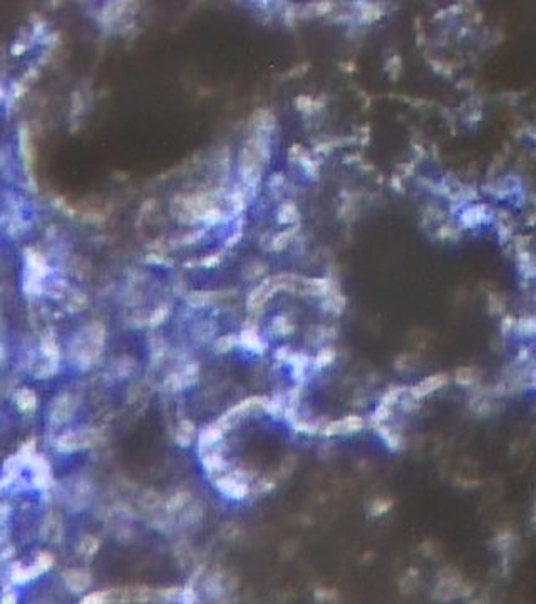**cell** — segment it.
Segmentation results:
<instances>
[{
  "instance_id": "10",
  "label": "cell",
  "mask_w": 536,
  "mask_h": 604,
  "mask_svg": "<svg viewBox=\"0 0 536 604\" xmlns=\"http://www.w3.org/2000/svg\"><path fill=\"white\" fill-rule=\"evenodd\" d=\"M238 342L247 348L248 351L257 354H263L265 349H267V344L263 342V339L260 337V334L255 329H243L238 337Z\"/></svg>"
},
{
  "instance_id": "45",
  "label": "cell",
  "mask_w": 536,
  "mask_h": 604,
  "mask_svg": "<svg viewBox=\"0 0 536 604\" xmlns=\"http://www.w3.org/2000/svg\"><path fill=\"white\" fill-rule=\"evenodd\" d=\"M315 597L318 601H335L337 599V591H334V589H317L315 591Z\"/></svg>"
},
{
  "instance_id": "27",
  "label": "cell",
  "mask_w": 536,
  "mask_h": 604,
  "mask_svg": "<svg viewBox=\"0 0 536 604\" xmlns=\"http://www.w3.org/2000/svg\"><path fill=\"white\" fill-rule=\"evenodd\" d=\"M290 423H292L295 432L303 433V435H315V433H320V428H322L315 421H303V420H298V418H295V420Z\"/></svg>"
},
{
  "instance_id": "29",
  "label": "cell",
  "mask_w": 536,
  "mask_h": 604,
  "mask_svg": "<svg viewBox=\"0 0 536 604\" xmlns=\"http://www.w3.org/2000/svg\"><path fill=\"white\" fill-rule=\"evenodd\" d=\"M407 391V389H405L404 386H394V388H390L389 391H385V394L382 396V399H380V403H382V405H385V406H390L392 408L395 403L399 401L400 398H402V394Z\"/></svg>"
},
{
  "instance_id": "48",
  "label": "cell",
  "mask_w": 536,
  "mask_h": 604,
  "mask_svg": "<svg viewBox=\"0 0 536 604\" xmlns=\"http://www.w3.org/2000/svg\"><path fill=\"white\" fill-rule=\"evenodd\" d=\"M313 9H315V14H317V16H324V14H327V12H330L332 11V6L334 4L332 2H317V4H313Z\"/></svg>"
},
{
  "instance_id": "38",
  "label": "cell",
  "mask_w": 536,
  "mask_h": 604,
  "mask_svg": "<svg viewBox=\"0 0 536 604\" xmlns=\"http://www.w3.org/2000/svg\"><path fill=\"white\" fill-rule=\"evenodd\" d=\"M295 106L297 109L303 113H308V111H313V109H318L320 104H315V101L310 96H298L295 99Z\"/></svg>"
},
{
  "instance_id": "30",
  "label": "cell",
  "mask_w": 536,
  "mask_h": 604,
  "mask_svg": "<svg viewBox=\"0 0 536 604\" xmlns=\"http://www.w3.org/2000/svg\"><path fill=\"white\" fill-rule=\"evenodd\" d=\"M335 359V351L332 348H322L318 354L315 356V366L317 368H327L334 363Z\"/></svg>"
},
{
  "instance_id": "46",
  "label": "cell",
  "mask_w": 536,
  "mask_h": 604,
  "mask_svg": "<svg viewBox=\"0 0 536 604\" xmlns=\"http://www.w3.org/2000/svg\"><path fill=\"white\" fill-rule=\"evenodd\" d=\"M399 69H400V61L397 56H394L392 59H389L387 62V71H390L394 79H397V74H399Z\"/></svg>"
},
{
  "instance_id": "6",
  "label": "cell",
  "mask_w": 536,
  "mask_h": 604,
  "mask_svg": "<svg viewBox=\"0 0 536 604\" xmlns=\"http://www.w3.org/2000/svg\"><path fill=\"white\" fill-rule=\"evenodd\" d=\"M92 445V437H89V433H66L62 435L61 438L57 440V447L61 448L62 452H74V450H79L82 447H89Z\"/></svg>"
},
{
  "instance_id": "13",
  "label": "cell",
  "mask_w": 536,
  "mask_h": 604,
  "mask_svg": "<svg viewBox=\"0 0 536 604\" xmlns=\"http://www.w3.org/2000/svg\"><path fill=\"white\" fill-rule=\"evenodd\" d=\"M322 307L325 312L329 314H334V316H340L345 309V297L344 294L339 291V289H332L327 296H325V301L322 302Z\"/></svg>"
},
{
  "instance_id": "20",
  "label": "cell",
  "mask_w": 536,
  "mask_h": 604,
  "mask_svg": "<svg viewBox=\"0 0 536 604\" xmlns=\"http://www.w3.org/2000/svg\"><path fill=\"white\" fill-rule=\"evenodd\" d=\"M478 378H479L478 371L469 366H461L456 369V373H454V379L459 386H471V384H474L478 381Z\"/></svg>"
},
{
  "instance_id": "12",
  "label": "cell",
  "mask_w": 536,
  "mask_h": 604,
  "mask_svg": "<svg viewBox=\"0 0 536 604\" xmlns=\"http://www.w3.org/2000/svg\"><path fill=\"white\" fill-rule=\"evenodd\" d=\"M222 437H223V430L218 426V423L206 426L201 433H199V438H198L199 450H201V452H208L209 448L215 447L220 440H222Z\"/></svg>"
},
{
  "instance_id": "43",
  "label": "cell",
  "mask_w": 536,
  "mask_h": 604,
  "mask_svg": "<svg viewBox=\"0 0 536 604\" xmlns=\"http://www.w3.org/2000/svg\"><path fill=\"white\" fill-rule=\"evenodd\" d=\"M230 203L233 205L235 212H242L243 208H245V205H247L243 193H240V192H233L232 195H230Z\"/></svg>"
},
{
  "instance_id": "1",
  "label": "cell",
  "mask_w": 536,
  "mask_h": 604,
  "mask_svg": "<svg viewBox=\"0 0 536 604\" xmlns=\"http://www.w3.org/2000/svg\"><path fill=\"white\" fill-rule=\"evenodd\" d=\"M215 485L230 500H243L248 495V485L235 475H223L215 480Z\"/></svg>"
},
{
  "instance_id": "16",
  "label": "cell",
  "mask_w": 536,
  "mask_h": 604,
  "mask_svg": "<svg viewBox=\"0 0 536 604\" xmlns=\"http://www.w3.org/2000/svg\"><path fill=\"white\" fill-rule=\"evenodd\" d=\"M72 413V403H71V398L67 394H64L56 401V406L52 410V421L56 423H62L64 420H67Z\"/></svg>"
},
{
  "instance_id": "31",
  "label": "cell",
  "mask_w": 536,
  "mask_h": 604,
  "mask_svg": "<svg viewBox=\"0 0 536 604\" xmlns=\"http://www.w3.org/2000/svg\"><path fill=\"white\" fill-rule=\"evenodd\" d=\"M518 261H519V266H521V271L526 277H534V264H533V257H531L529 252H519L518 255Z\"/></svg>"
},
{
  "instance_id": "41",
  "label": "cell",
  "mask_w": 536,
  "mask_h": 604,
  "mask_svg": "<svg viewBox=\"0 0 536 604\" xmlns=\"http://www.w3.org/2000/svg\"><path fill=\"white\" fill-rule=\"evenodd\" d=\"M273 329H275V331H277L278 334H282V336H285V334H290V332L293 331V326L288 322V319L285 317V316H280V317H277V319L273 321Z\"/></svg>"
},
{
  "instance_id": "49",
  "label": "cell",
  "mask_w": 536,
  "mask_h": 604,
  "mask_svg": "<svg viewBox=\"0 0 536 604\" xmlns=\"http://www.w3.org/2000/svg\"><path fill=\"white\" fill-rule=\"evenodd\" d=\"M514 324H516V319L513 316H504L503 324H501V327H503V334H508V331H511V329L514 327Z\"/></svg>"
},
{
  "instance_id": "35",
  "label": "cell",
  "mask_w": 536,
  "mask_h": 604,
  "mask_svg": "<svg viewBox=\"0 0 536 604\" xmlns=\"http://www.w3.org/2000/svg\"><path fill=\"white\" fill-rule=\"evenodd\" d=\"M534 329H536V321L533 316L521 317L518 321V331L523 334V336H533Z\"/></svg>"
},
{
  "instance_id": "33",
  "label": "cell",
  "mask_w": 536,
  "mask_h": 604,
  "mask_svg": "<svg viewBox=\"0 0 536 604\" xmlns=\"http://www.w3.org/2000/svg\"><path fill=\"white\" fill-rule=\"evenodd\" d=\"M392 415V408L390 406H385V405H382V403H380V405L375 408V411L372 413V416H370V420H372V423L374 425H382V423H385L389 420V416Z\"/></svg>"
},
{
  "instance_id": "40",
  "label": "cell",
  "mask_w": 536,
  "mask_h": 604,
  "mask_svg": "<svg viewBox=\"0 0 536 604\" xmlns=\"http://www.w3.org/2000/svg\"><path fill=\"white\" fill-rule=\"evenodd\" d=\"M380 16H382V11H380V7L374 6V4H367V7L362 9L364 22H374V21H377Z\"/></svg>"
},
{
  "instance_id": "3",
  "label": "cell",
  "mask_w": 536,
  "mask_h": 604,
  "mask_svg": "<svg viewBox=\"0 0 536 604\" xmlns=\"http://www.w3.org/2000/svg\"><path fill=\"white\" fill-rule=\"evenodd\" d=\"M448 381H449V376L446 373H438V374H433V376L424 378L422 381H419L415 386L410 388V398L422 399L425 396H429L431 393L438 391V389L446 386Z\"/></svg>"
},
{
  "instance_id": "51",
  "label": "cell",
  "mask_w": 536,
  "mask_h": 604,
  "mask_svg": "<svg viewBox=\"0 0 536 604\" xmlns=\"http://www.w3.org/2000/svg\"><path fill=\"white\" fill-rule=\"evenodd\" d=\"M106 594H108V592H96V594H91V596L84 597L82 602H102V601H104V596H106Z\"/></svg>"
},
{
  "instance_id": "8",
  "label": "cell",
  "mask_w": 536,
  "mask_h": 604,
  "mask_svg": "<svg viewBox=\"0 0 536 604\" xmlns=\"http://www.w3.org/2000/svg\"><path fill=\"white\" fill-rule=\"evenodd\" d=\"M302 289L305 294L312 296H322L325 297L334 289V282L330 277H313V279H303L302 277Z\"/></svg>"
},
{
  "instance_id": "14",
  "label": "cell",
  "mask_w": 536,
  "mask_h": 604,
  "mask_svg": "<svg viewBox=\"0 0 536 604\" xmlns=\"http://www.w3.org/2000/svg\"><path fill=\"white\" fill-rule=\"evenodd\" d=\"M375 430H377V433L380 435V438H382V440L385 442V445H387L392 452H400V450L404 448V438H402V435L395 433L390 426L384 425V423H382V425H375Z\"/></svg>"
},
{
  "instance_id": "28",
  "label": "cell",
  "mask_w": 536,
  "mask_h": 604,
  "mask_svg": "<svg viewBox=\"0 0 536 604\" xmlns=\"http://www.w3.org/2000/svg\"><path fill=\"white\" fill-rule=\"evenodd\" d=\"M295 232H297V228H290V230H285V232H282V233H278V235H275L273 242H272L273 250H275V252L285 250V248L288 247V243L292 242Z\"/></svg>"
},
{
  "instance_id": "25",
  "label": "cell",
  "mask_w": 536,
  "mask_h": 604,
  "mask_svg": "<svg viewBox=\"0 0 536 604\" xmlns=\"http://www.w3.org/2000/svg\"><path fill=\"white\" fill-rule=\"evenodd\" d=\"M17 406L21 408V411H24V413L32 411L34 408L37 406L36 394H34L31 389H22V391H19V394H17Z\"/></svg>"
},
{
  "instance_id": "15",
  "label": "cell",
  "mask_w": 536,
  "mask_h": 604,
  "mask_svg": "<svg viewBox=\"0 0 536 604\" xmlns=\"http://www.w3.org/2000/svg\"><path fill=\"white\" fill-rule=\"evenodd\" d=\"M486 218V207L484 205H476L471 208H466L461 215V222L464 227H476L479 225Z\"/></svg>"
},
{
  "instance_id": "34",
  "label": "cell",
  "mask_w": 536,
  "mask_h": 604,
  "mask_svg": "<svg viewBox=\"0 0 536 604\" xmlns=\"http://www.w3.org/2000/svg\"><path fill=\"white\" fill-rule=\"evenodd\" d=\"M237 342H238L237 336H232V334H230V336H223V337H220L217 342H215V351L220 353V354L228 353Z\"/></svg>"
},
{
  "instance_id": "4",
  "label": "cell",
  "mask_w": 536,
  "mask_h": 604,
  "mask_svg": "<svg viewBox=\"0 0 536 604\" xmlns=\"http://www.w3.org/2000/svg\"><path fill=\"white\" fill-rule=\"evenodd\" d=\"M29 465L32 467V482H34V487L37 488H47L51 485L52 482V473H51V467L49 463L46 462L44 457H39V455H32L29 458Z\"/></svg>"
},
{
  "instance_id": "36",
  "label": "cell",
  "mask_w": 536,
  "mask_h": 604,
  "mask_svg": "<svg viewBox=\"0 0 536 604\" xmlns=\"http://www.w3.org/2000/svg\"><path fill=\"white\" fill-rule=\"evenodd\" d=\"M42 353H44V356L49 359V361L57 363L59 348H57V344L54 342V339H46V341L42 342Z\"/></svg>"
},
{
  "instance_id": "7",
  "label": "cell",
  "mask_w": 536,
  "mask_h": 604,
  "mask_svg": "<svg viewBox=\"0 0 536 604\" xmlns=\"http://www.w3.org/2000/svg\"><path fill=\"white\" fill-rule=\"evenodd\" d=\"M198 379V364H189L179 373H174L168 378L166 386L171 389H181L193 384Z\"/></svg>"
},
{
  "instance_id": "42",
  "label": "cell",
  "mask_w": 536,
  "mask_h": 604,
  "mask_svg": "<svg viewBox=\"0 0 536 604\" xmlns=\"http://www.w3.org/2000/svg\"><path fill=\"white\" fill-rule=\"evenodd\" d=\"M52 564H54V559L51 554L42 552V554H39V557L36 561V569L39 572H46L49 567H52Z\"/></svg>"
},
{
  "instance_id": "54",
  "label": "cell",
  "mask_w": 536,
  "mask_h": 604,
  "mask_svg": "<svg viewBox=\"0 0 536 604\" xmlns=\"http://www.w3.org/2000/svg\"><path fill=\"white\" fill-rule=\"evenodd\" d=\"M242 240V233L240 232H237V233H233V237H230L228 240H227V247L230 248V247H233V245H237V243Z\"/></svg>"
},
{
  "instance_id": "5",
  "label": "cell",
  "mask_w": 536,
  "mask_h": 604,
  "mask_svg": "<svg viewBox=\"0 0 536 604\" xmlns=\"http://www.w3.org/2000/svg\"><path fill=\"white\" fill-rule=\"evenodd\" d=\"M275 292H277V287L273 286L272 279H267V281H263L257 289H253V291L250 292L247 307L250 311H258V309H262L265 306V302H267Z\"/></svg>"
},
{
  "instance_id": "52",
  "label": "cell",
  "mask_w": 536,
  "mask_h": 604,
  "mask_svg": "<svg viewBox=\"0 0 536 604\" xmlns=\"http://www.w3.org/2000/svg\"><path fill=\"white\" fill-rule=\"evenodd\" d=\"M453 235H456V230L453 227L446 225L444 228H441V230H439V237L441 238H448V237H453Z\"/></svg>"
},
{
  "instance_id": "11",
  "label": "cell",
  "mask_w": 536,
  "mask_h": 604,
  "mask_svg": "<svg viewBox=\"0 0 536 604\" xmlns=\"http://www.w3.org/2000/svg\"><path fill=\"white\" fill-rule=\"evenodd\" d=\"M64 579H66V584L67 587L71 589L72 592H82L89 584H91V576L84 571H77V569H71L64 574Z\"/></svg>"
},
{
  "instance_id": "53",
  "label": "cell",
  "mask_w": 536,
  "mask_h": 604,
  "mask_svg": "<svg viewBox=\"0 0 536 604\" xmlns=\"http://www.w3.org/2000/svg\"><path fill=\"white\" fill-rule=\"evenodd\" d=\"M290 348H287V346H283V348H278L277 349V358L278 359H285V361H287L288 359V356H290Z\"/></svg>"
},
{
  "instance_id": "22",
  "label": "cell",
  "mask_w": 536,
  "mask_h": 604,
  "mask_svg": "<svg viewBox=\"0 0 536 604\" xmlns=\"http://www.w3.org/2000/svg\"><path fill=\"white\" fill-rule=\"evenodd\" d=\"M392 507L394 500H390V498H375L369 505V515L372 519H379L385 515L389 510H392Z\"/></svg>"
},
{
  "instance_id": "23",
  "label": "cell",
  "mask_w": 536,
  "mask_h": 604,
  "mask_svg": "<svg viewBox=\"0 0 536 604\" xmlns=\"http://www.w3.org/2000/svg\"><path fill=\"white\" fill-rule=\"evenodd\" d=\"M298 218H300V213H298V208H297L295 203L287 202V203H283V205L280 207V210H278V222L280 223H287V225H288V223H297Z\"/></svg>"
},
{
  "instance_id": "44",
  "label": "cell",
  "mask_w": 536,
  "mask_h": 604,
  "mask_svg": "<svg viewBox=\"0 0 536 604\" xmlns=\"http://www.w3.org/2000/svg\"><path fill=\"white\" fill-rule=\"evenodd\" d=\"M300 161H302V164L305 166V169H307V171L310 173V175H313V177H317L318 175V164L315 163V161H312V159H310V156L307 153L305 154H302V156H300Z\"/></svg>"
},
{
  "instance_id": "56",
  "label": "cell",
  "mask_w": 536,
  "mask_h": 604,
  "mask_svg": "<svg viewBox=\"0 0 536 604\" xmlns=\"http://www.w3.org/2000/svg\"><path fill=\"white\" fill-rule=\"evenodd\" d=\"M2 96H4V91H2V88H0V98H2Z\"/></svg>"
},
{
  "instance_id": "50",
  "label": "cell",
  "mask_w": 536,
  "mask_h": 604,
  "mask_svg": "<svg viewBox=\"0 0 536 604\" xmlns=\"http://www.w3.org/2000/svg\"><path fill=\"white\" fill-rule=\"evenodd\" d=\"M218 262H220V255H218V253H215V255L204 257L201 261V266L203 267H215V266H218Z\"/></svg>"
},
{
  "instance_id": "9",
  "label": "cell",
  "mask_w": 536,
  "mask_h": 604,
  "mask_svg": "<svg viewBox=\"0 0 536 604\" xmlns=\"http://www.w3.org/2000/svg\"><path fill=\"white\" fill-rule=\"evenodd\" d=\"M26 257H27V277H34V279L42 281L49 271L44 257L34 250H27Z\"/></svg>"
},
{
  "instance_id": "39",
  "label": "cell",
  "mask_w": 536,
  "mask_h": 604,
  "mask_svg": "<svg viewBox=\"0 0 536 604\" xmlns=\"http://www.w3.org/2000/svg\"><path fill=\"white\" fill-rule=\"evenodd\" d=\"M506 309V304H504V299L499 296V294H489V312L491 314H501L504 312Z\"/></svg>"
},
{
  "instance_id": "32",
  "label": "cell",
  "mask_w": 536,
  "mask_h": 604,
  "mask_svg": "<svg viewBox=\"0 0 536 604\" xmlns=\"http://www.w3.org/2000/svg\"><path fill=\"white\" fill-rule=\"evenodd\" d=\"M189 497H191V495H189V492H184V490L174 493L171 500L168 502V510L169 512H176V510H179V508H183L188 503Z\"/></svg>"
},
{
  "instance_id": "17",
  "label": "cell",
  "mask_w": 536,
  "mask_h": 604,
  "mask_svg": "<svg viewBox=\"0 0 536 604\" xmlns=\"http://www.w3.org/2000/svg\"><path fill=\"white\" fill-rule=\"evenodd\" d=\"M252 124H255V131H268L273 128L275 118L268 109H257L252 116Z\"/></svg>"
},
{
  "instance_id": "37",
  "label": "cell",
  "mask_w": 536,
  "mask_h": 604,
  "mask_svg": "<svg viewBox=\"0 0 536 604\" xmlns=\"http://www.w3.org/2000/svg\"><path fill=\"white\" fill-rule=\"evenodd\" d=\"M168 314H169V309H168L166 306L158 307L156 311H153V314L149 316V326H151V327L161 326V324H163L164 321H166Z\"/></svg>"
},
{
  "instance_id": "55",
  "label": "cell",
  "mask_w": 536,
  "mask_h": 604,
  "mask_svg": "<svg viewBox=\"0 0 536 604\" xmlns=\"http://www.w3.org/2000/svg\"><path fill=\"white\" fill-rule=\"evenodd\" d=\"M7 513H9V507H7V505H2V503H0V522L6 521Z\"/></svg>"
},
{
  "instance_id": "2",
  "label": "cell",
  "mask_w": 536,
  "mask_h": 604,
  "mask_svg": "<svg viewBox=\"0 0 536 604\" xmlns=\"http://www.w3.org/2000/svg\"><path fill=\"white\" fill-rule=\"evenodd\" d=\"M364 428V420L360 416H345L339 421H329L325 426L320 428V433L325 437L335 435H347V433H357Z\"/></svg>"
},
{
  "instance_id": "18",
  "label": "cell",
  "mask_w": 536,
  "mask_h": 604,
  "mask_svg": "<svg viewBox=\"0 0 536 604\" xmlns=\"http://www.w3.org/2000/svg\"><path fill=\"white\" fill-rule=\"evenodd\" d=\"M203 467L206 468L208 473H220L225 468V458L220 452H204L203 455Z\"/></svg>"
},
{
  "instance_id": "47",
  "label": "cell",
  "mask_w": 536,
  "mask_h": 604,
  "mask_svg": "<svg viewBox=\"0 0 536 604\" xmlns=\"http://www.w3.org/2000/svg\"><path fill=\"white\" fill-rule=\"evenodd\" d=\"M181 597H183V599H181L183 602H194V601H196V594H194L191 584H188V586L183 589Z\"/></svg>"
},
{
  "instance_id": "24",
  "label": "cell",
  "mask_w": 536,
  "mask_h": 604,
  "mask_svg": "<svg viewBox=\"0 0 536 604\" xmlns=\"http://www.w3.org/2000/svg\"><path fill=\"white\" fill-rule=\"evenodd\" d=\"M218 297V292H211V291H193L188 294V302L191 306H206V304H211L215 299Z\"/></svg>"
},
{
  "instance_id": "19",
  "label": "cell",
  "mask_w": 536,
  "mask_h": 604,
  "mask_svg": "<svg viewBox=\"0 0 536 604\" xmlns=\"http://www.w3.org/2000/svg\"><path fill=\"white\" fill-rule=\"evenodd\" d=\"M193 437H194V425L191 421L183 420L178 425L176 430V443L179 447H189L193 442Z\"/></svg>"
},
{
  "instance_id": "21",
  "label": "cell",
  "mask_w": 536,
  "mask_h": 604,
  "mask_svg": "<svg viewBox=\"0 0 536 604\" xmlns=\"http://www.w3.org/2000/svg\"><path fill=\"white\" fill-rule=\"evenodd\" d=\"M287 361L292 364L293 368V376L297 379H302L305 374V369L308 366V356L303 353H290Z\"/></svg>"
},
{
  "instance_id": "26",
  "label": "cell",
  "mask_w": 536,
  "mask_h": 604,
  "mask_svg": "<svg viewBox=\"0 0 536 604\" xmlns=\"http://www.w3.org/2000/svg\"><path fill=\"white\" fill-rule=\"evenodd\" d=\"M37 574H41L36 569V566L34 567H27V569H24V567H17V569H14L12 571V574H11V579H12V582H16V584H24V582H27V581H31V579H34L37 576Z\"/></svg>"
}]
</instances>
